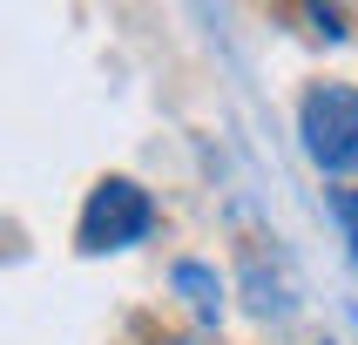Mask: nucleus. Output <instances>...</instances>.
I'll use <instances>...</instances> for the list:
<instances>
[{
	"label": "nucleus",
	"mask_w": 358,
	"mask_h": 345,
	"mask_svg": "<svg viewBox=\"0 0 358 345\" xmlns=\"http://www.w3.org/2000/svg\"><path fill=\"white\" fill-rule=\"evenodd\" d=\"M331 217H338L345 251H352V264H358V190H331Z\"/></svg>",
	"instance_id": "20e7f679"
},
{
	"label": "nucleus",
	"mask_w": 358,
	"mask_h": 345,
	"mask_svg": "<svg viewBox=\"0 0 358 345\" xmlns=\"http://www.w3.org/2000/svg\"><path fill=\"white\" fill-rule=\"evenodd\" d=\"M149 230H156V203H149V190H142L136 176H101L95 190H88V203H81L75 244L88 251V258H101V251H129V244H142Z\"/></svg>",
	"instance_id": "f03ea898"
},
{
	"label": "nucleus",
	"mask_w": 358,
	"mask_h": 345,
	"mask_svg": "<svg viewBox=\"0 0 358 345\" xmlns=\"http://www.w3.org/2000/svg\"><path fill=\"white\" fill-rule=\"evenodd\" d=\"M298 136H304V156L318 162L324 176H352L358 169V88L352 81H318V88H304Z\"/></svg>",
	"instance_id": "f257e3e1"
},
{
	"label": "nucleus",
	"mask_w": 358,
	"mask_h": 345,
	"mask_svg": "<svg viewBox=\"0 0 358 345\" xmlns=\"http://www.w3.org/2000/svg\"><path fill=\"white\" fill-rule=\"evenodd\" d=\"M176 291L189 298L196 318H217V311H223V278L210 271V264H189V258H182V264H176Z\"/></svg>",
	"instance_id": "7ed1b4c3"
}]
</instances>
